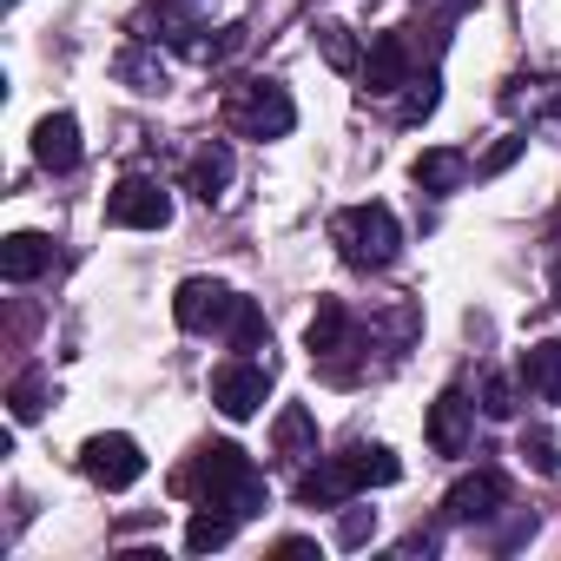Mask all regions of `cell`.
I'll list each match as a JSON object with an SVG mask.
<instances>
[{
	"mask_svg": "<svg viewBox=\"0 0 561 561\" xmlns=\"http://www.w3.org/2000/svg\"><path fill=\"white\" fill-rule=\"evenodd\" d=\"M515 410H522V403H515V383L489 370V377H482V416H495V423H508Z\"/></svg>",
	"mask_w": 561,
	"mask_h": 561,
	"instance_id": "484cf974",
	"label": "cell"
},
{
	"mask_svg": "<svg viewBox=\"0 0 561 561\" xmlns=\"http://www.w3.org/2000/svg\"><path fill=\"white\" fill-rule=\"evenodd\" d=\"M337 469H344V482H351V495L357 489H390L397 476H403V462L383 449V443H344L337 456H331Z\"/></svg>",
	"mask_w": 561,
	"mask_h": 561,
	"instance_id": "7c38bea8",
	"label": "cell"
},
{
	"mask_svg": "<svg viewBox=\"0 0 561 561\" xmlns=\"http://www.w3.org/2000/svg\"><path fill=\"white\" fill-rule=\"evenodd\" d=\"M515 370H522L528 397H541V403H561V337H541V344H528Z\"/></svg>",
	"mask_w": 561,
	"mask_h": 561,
	"instance_id": "2e32d148",
	"label": "cell"
},
{
	"mask_svg": "<svg viewBox=\"0 0 561 561\" xmlns=\"http://www.w3.org/2000/svg\"><path fill=\"white\" fill-rule=\"evenodd\" d=\"M179 489H185L192 502H218V508H231L238 522H251V515L271 502L257 462H251L238 443H205V449L179 469Z\"/></svg>",
	"mask_w": 561,
	"mask_h": 561,
	"instance_id": "6da1fadb",
	"label": "cell"
},
{
	"mask_svg": "<svg viewBox=\"0 0 561 561\" xmlns=\"http://www.w3.org/2000/svg\"><path fill=\"white\" fill-rule=\"evenodd\" d=\"M462 8H476V0H416V14H436V27H443V21H456Z\"/></svg>",
	"mask_w": 561,
	"mask_h": 561,
	"instance_id": "f546056e",
	"label": "cell"
},
{
	"mask_svg": "<svg viewBox=\"0 0 561 561\" xmlns=\"http://www.w3.org/2000/svg\"><path fill=\"white\" fill-rule=\"evenodd\" d=\"M377 535V508H344L337 515V548H364Z\"/></svg>",
	"mask_w": 561,
	"mask_h": 561,
	"instance_id": "4316f807",
	"label": "cell"
},
{
	"mask_svg": "<svg viewBox=\"0 0 561 561\" xmlns=\"http://www.w3.org/2000/svg\"><path fill=\"white\" fill-rule=\"evenodd\" d=\"M225 344L244 357V351H264L271 344V324H264V311L251 305V298H238V311H231V324H225Z\"/></svg>",
	"mask_w": 561,
	"mask_h": 561,
	"instance_id": "7402d4cb",
	"label": "cell"
},
{
	"mask_svg": "<svg viewBox=\"0 0 561 561\" xmlns=\"http://www.w3.org/2000/svg\"><path fill=\"white\" fill-rule=\"evenodd\" d=\"M554 251H561V218H554Z\"/></svg>",
	"mask_w": 561,
	"mask_h": 561,
	"instance_id": "4dcf8cb0",
	"label": "cell"
},
{
	"mask_svg": "<svg viewBox=\"0 0 561 561\" xmlns=\"http://www.w3.org/2000/svg\"><path fill=\"white\" fill-rule=\"evenodd\" d=\"M47 403H54V390H47V370H21V377H14V390H8V410H14V423H34V416H47Z\"/></svg>",
	"mask_w": 561,
	"mask_h": 561,
	"instance_id": "603a6c76",
	"label": "cell"
},
{
	"mask_svg": "<svg viewBox=\"0 0 561 561\" xmlns=\"http://www.w3.org/2000/svg\"><path fill=\"white\" fill-rule=\"evenodd\" d=\"M106 225H126V231H165L172 225V198L159 179H119L113 198H106Z\"/></svg>",
	"mask_w": 561,
	"mask_h": 561,
	"instance_id": "8992f818",
	"label": "cell"
},
{
	"mask_svg": "<svg viewBox=\"0 0 561 561\" xmlns=\"http://www.w3.org/2000/svg\"><path fill=\"white\" fill-rule=\"evenodd\" d=\"M318 47H324V60H331L337 73H364V54H357V41H351V27H337V21H324V27H318Z\"/></svg>",
	"mask_w": 561,
	"mask_h": 561,
	"instance_id": "cb8c5ba5",
	"label": "cell"
},
{
	"mask_svg": "<svg viewBox=\"0 0 561 561\" xmlns=\"http://www.w3.org/2000/svg\"><path fill=\"white\" fill-rule=\"evenodd\" d=\"M231 311H238V291H231V285H218V277H185L179 298H172L179 331H198V337H205V331H218V337H225Z\"/></svg>",
	"mask_w": 561,
	"mask_h": 561,
	"instance_id": "277c9868",
	"label": "cell"
},
{
	"mask_svg": "<svg viewBox=\"0 0 561 561\" xmlns=\"http://www.w3.org/2000/svg\"><path fill=\"white\" fill-rule=\"evenodd\" d=\"M225 126L238 139H285L298 126V106L277 80H231L225 87Z\"/></svg>",
	"mask_w": 561,
	"mask_h": 561,
	"instance_id": "3957f363",
	"label": "cell"
},
{
	"mask_svg": "<svg viewBox=\"0 0 561 561\" xmlns=\"http://www.w3.org/2000/svg\"><path fill=\"white\" fill-rule=\"evenodd\" d=\"M80 469L100 482V489H133L139 476H146V456H139V443L133 436H87V449H80Z\"/></svg>",
	"mask_w": 561,
	"mask_h": 561,
	"instance_id": "ba28073f",
	"label": "cell"
},
{
	"mask_svg": "<svg viewBox=\"0 0 561 561\" xmlns=\"http://www.w3.org/2000/svg\"><path fill=\"white\" fill-rule=\"evenodd\" d=\"M185 185L211 205V198H225V185H231V146L225 139H198V152L185 159Z\"/></svg>",
	"mask_w": 561,
	"mask_h": 561,
	"instance_id": "9a60e30c",
	"label": "cell"
},
{
	"mask_svg": "<svg viewBox=\"0 0 561 561\" xmlns=\"http://www.w3.org/2000/svg\"><path fill=\"white\" fill-rule=\"evenodd\" d=\"M508 508V482L495 476V469H476V476H462L449 495H443V515L449 522H489V515H502Z\"/></svg>",
	"mask_w": 561,
	"mask_h": 561,
	"instance_id": "30bf717a",
	"label": "cell"
},
{
	"mask_svg": "<svg viewBox=\"0 0 561 561\" xmlns=\"http://www.w3.org/2000/svg\"><path fill=\"white\" fill-rule=\"evenodd\" d=\"M159 8H172V0H159Z\"/></svg>",
	"mask_w": 561,
	"mask_h": 561,
	"instance_id": "1f68e13d",
	"label": "cell"
},
{
	"mask_svg": "<svg viewBox=\"0 0 561 561\" xmlns=\"http://www.w3.org/2000/svg\"><path fill=\"white\" fill-rule=\"evenodd\" d=\"M331 244L344 251V264L351 271H390L397 257H403V225H397V211L390 205H344L337 218H331Z\"/></svg>",
	"mask_w": 561,
	"mask_h": 561,
	"instance_id": "7a4b0ae2",
	"label": "cell"
},
{
	"mask_svg": "<svg viewBox=\"0 0 561 561\" xmlns=\"http://www.w3.org/2000/svg\"><path fill=\"white\" fill-rule=\"evenodd\" d=\"M410 179H416L430 198H449V192H462V179H469V159L443 146V152H423V159L410 165Z\"/></svg>",
	"mask_w": 561,
	"mask_h": 561,
	"instance_id": "d6986e66",
	"label": "cell"
},
{
	"mask_svg": "<svg viewBox=\"0 0 561 561\" xmlns=\"http://www.w3.org/2000/svg\"><path fill=\"white\" fill-rule=\"evenodd\" d=\"M113 73H119V80H133L139 93H165V60H159L152 47H126V54L113 60Z\"/></svg>",
	"mask_w": 561,
	"mask_h": 561,
	"instance_id": "44dd1931",
	"label": "cell"
},
{
	"mask_svg": "<svg viewBox=\"0 0 561 561\" xmlns=\"http://www.w3.org/2000/svg\"><path fill=\"white\" fill-rule=\"evenodd\" d=\"M264 397H271V370H264V364L231 357V364H218V370H211V403H218L231 423L257 416V410H264Z\"/></svg>",
	"mask_w": 561,
	"mask_h": 561,
	"instance_id": "52a82bcc",
	"label": "cell"
},
{
	"mask_svg": "<svg viewBox=\"0 0 561 561\" xmlns=\"http://www.w3.org/2000/svg\"><path fill=\"white\" fill-rule=\"evenodd\" d=\"M522 456H528L541 476H561V449H554V436H548V430H528V436H522Z\"/></svg>",
	"mask_w": 561,
	"mask_h": 561,
	"instance_id": "f1b7e54d",
	"label": "cell"
},
{
	"mask_svg": "<svg viewBox=\"0 0 561 561\" xmlns=\"http://www.w3.org/2000/svg\"><path fill=\"white\" fill-rule=\"evenodd\" d=\"M416 80V34H377L370 54H364V93L370 100H390Z\"/></svg>",
	"mask_w": 561,
	"mask_h": 561,
	"instance_id": "5b68a950",
	"label": "cell"
},
{
	"mask_svg": "<svg viewBox=\"0 0 561 561\" xmlns=\"http://www.w3.org/2000/svg\"><path fill=\"white\" fill-rule=\"evenodd\" d=\"M172 47L192 60V67H218V60H231L238 47H244V27H185V34H172Z\"/></svg>",
	"mask_w": 561,
	"mask_h": 561,
	"instance_id": "ac0fdd59",
	"label": "cell"
},
{
	"mask_svg": "<svg viewBox=\"0 0 561 561\" xmlns=\"http://www.w3.org/2000/svg\"><path fill=\"white\" fill-rule=\"evenodd\" d=\"M502 106H508L515 119H528V133L561 139V80H515V87L502 93Z\"/></svg>",
	"mask_w": 561,
	"mask_h": 561,
	"instance_id": "8fae6325",
	"label": "cell"
},
{
	"mask_svg": "<svg viewBox=\"0 0 561 561\" xmlns=\"http://www.w3.org/2000/svg\"><path fill=\"white\" fill-rule=\"evenodd\" d=\"M231 535H238V515L218 508V502H198V515L185 522V548H192V554H211V548H225Z\"/></svg>",
	"mask_w": 561,
	"mask_h": 561,
	"instance_id": "ffe728a7",
	"label": "cell"
},
{
	"mask_svg": "<svg viewBox=\"0 0 561 561\" xmlns=\"http://www.w3.org/2000/svg\"><path fill=\"white\" fill-rule=\"evenodd\" d=\"M469 443H476V403L462 390H443L430 403V449L436 456H469Z\"/></svg>",
	"mask_w": 561,
	"mask_h": 561,
	"instance_id": "9c48e42d",
	"label": "cell"
},
{
	"mask_svg": "<svg viewBox=\"0 0 561 561\" xmlns=\"http://www.w3.org/2000/svg\"><path fill=\"white\" fill-rule=\"evenodd\" d=\"M47 264H54V238L47 231H14L8 244H0V277H8V285H34Z\"/></svg>",
	"mask_w": 561,
	"mask_h": 561,
	"instance_id": "5bb4252c",
	"label": "cell"
},
{
	"mask_svg": "<svg viewBox=\"0 0 561 561\" xmlns=\"http://www.w3.org/2000/svg\"><path fill=\"white\" fill-rule=\"evenodd\" d=\"M34 159H41V172H73L80 165V119L73 113H47L34 126Z\"/></svg>",
	"mask_w": 561,
	"mask_h": 561,
	"instance_id": "4fadbf2b",
	"label": "cell"
},
{
	"mask_svg": "<svg viewBox=\"0 0 561 561\" xmlns=\"http://www.w3.org/2000/svg\"><path fill=\"white\" fill-rule=\"evenodd\" d=\"M436 100H443V80H436V67H430V73H416V80H410V100H403V113H397V119H403V126H423V119L436 113Z\"/></svg>",
	"mask_w": 561,
	"mask_h": 561,
	"instance_id": "d4e9b609",
	"label": "cell"
},
{
	"mask_svg": "<svg viewBox=\"0 0 561 561\" xmlns=\"http://www.w3.org/2000/svg\"><path fill=\"white\" fill-rule=\"evenodd\" d=\"M522 152H528V139H522V133H508V139H495V146H489V159L476 165V179H495V172H508V165H515Z\"/></svg>",
	"mask_w": 561,
	"mask_h": 561,
	"instance_id": "83f0119b",
	"label": "cell"
},
{
	"mask_svg": "<svg viewBox=\"0 0 561 561\" xmlns=\"http://www.w3.org/2000/svg\"><path fill=\"white\" fill-rule=\"evenodd\" d=\"M271 449L285 456V462H311L318 456V416L305 403H291L285 416H277V430H271Z\"/></svg>",
	"mask_w": 561,
	"mask_h": 561,
	"instance_id": "e0dca14e",
	"label": "cell"
}]
</instances>
